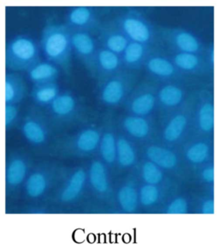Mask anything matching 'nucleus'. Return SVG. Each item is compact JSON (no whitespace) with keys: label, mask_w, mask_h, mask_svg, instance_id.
I'll use <instances>...</instances> for the list:
<instances>
[{"label":"nucleus","mask_w":219,"mask_h":249,"mask_svg":"<svg viewBox=\"0 0 219 249\" xmlns=\"http://www.w3.org/2000/svg\"><path fill=\"white\" fill-rule=\"evenodd\" d=\"M140 177L142 182L153 185H166L167 178L165 171L158 164L146 159H143L140 164Z\"/></svg>","instance_id":"obj_32"},{"label":"nucleus","mask_w":219,"mask_h":249,"mask_svg":"<svg viewBox=\"0 0 219 249\" xmlns=\"http://www.w3.org/2000/svg\"><path fill=\"white\" fill-rule=\"evenodd\" d=\"M208 63L212 66L214 64V49L212 47L208 51Z\"/></svg>","instance_id":"obj_39"},{"label":"nucleus","mask_w":219,"mask_h":249,"mask_svg":"<svg viewBox=\"0 0 219 249\" xmlns=\"http://www.w3.org/2000/svg\"><path fill=\"white\" fill-rule=\"evenodd\" d=\"M40 54L39 43L31 36H15L9 40L5 47V66L11 71L28 72L40 62Z\"/></svg>","instance_id":"obj_2"},{"label":"nucleus","mask_w":219,"mask_h":249,"mask_svg":"<svg viewBox=\"0 0 219 249\" xmlns=\"http://www.w3.org/2000/svg\"><path fill=\"white\" fill-rule=\"evenodd\" d=\"M98 42L100 47L121 56L130 43L114 21L103 23L98 30Z\"/></svg>","instance_id":"obj_20"},{"label":"nucleus","mask_w":219,"mask_h":249,"mask_svg":"<svg viewBox=\"0 0 219 249\" xmlns=\"http://www.w3.org/2000/svg\"><path fill=\"white\" fill-rule=\"evenodd\" d=\"M134 75L128 71H121L101 80L99 99L105 106L116 107L125 103L134 90Z\"/></svg>","instance_id":"obj_5"},{"label":"nucleus","mask_w":219,"mask_h":249,"mask_svg":"<svg viewBox=\"0 0 219 249\" xmlns=\"http://www.w3.org/2000/svg\"><path fill=\"white\" fill-rule=\"evenodd\" d=\"M170 57L179 71L183 73H199L201 71L204 65L201 57L199 54L175 52L172 55H170Z\"/></svg>","instance_id":"obj_33"},{"label":"nucleus","mask_w":219,"mask_h":249,"mask_svg":"<svg viewBox=\"0 0 219 249\" xmlns=\"http://www.w3.org/2000/svg\"><path fill=\"white\" fill-rule=\"evenodd\" d=\"M39 46L41 54L46 61L68 70L73 49L71 30L67 26L61 23H48L43 29Z\"/></svg>","instance_id":"obj_1"},{"label":"nucleus","mask_w":219,"mask_h":249,"mask_svg":"<svg viewBox=\"0 0 219 249\" xmlns=\"http://www.w3.org/2000/svg\"><path fill=\"white\" fill-rule=\"evenodd\" d=\"M117 135L110 120L106 122L101 128V138L99 142V152L100 159L108 166L116 164L117 161Z\"/></svg>","instance_id":"obj_25"},{"label":"nucleus","mask_w":219,"mask_h":249,"mask_svg":"<svg viewBox=\"0 0 219 249\" xmlns=\"http://www.w3.org/2000/svg\"><path fill=\"white\" fill-rule=\"evenodd\" d=\"M138 163V152L134 141L124 134L117 135L116 164L124 170L134 167Z\"/></svg>","instance_id":"obj_26"},{"label":"nucleus","mask_w":219,"mask_h":249,"mask_svg":"<svg viewBox=\"0 0 219 249\" xmlns=\"http://www.w3.org/2000/svg\"><path fill=\"white\" fill-rule=\"evenodd\" d=\"M30 157L21 151H15L6 159L5 164V189L10 195L23 187L30 171L32 170Z\"/></svg>","instance_id":"obj_9"},{"label":"nucleus","mask_w":219,"mask_h":249,"mask_svg":"<svg viewBox=\"0 0 219 249\" xmlns=\"http://www.w3.org/2000/svg\"><path fill=\"white\" fill-rule=\"evenodd\" d=\"M46 110L51 123L57 125L68 124L80 116L81 103L74 93L66 90L61 92Z\"/></svg>","instance_id":"obj_12"},{"label":"nucleus","mask_w":219,"mask_h":249,"mask_svg":"<svg viewBox=\"0 0 219 249\" xmlns=\"http://www.w3.org/2000/svg\"><path fill=\"white\" fill-rule=\"evenodd\" d=\"M199 213L204 215H212L215 213V202L211 197H205L200 201Z\"/></svg>","instance_id":"obj_38"},{"label":"nucleus","mask_w":219,"mask_h":249,"mask_svg":"<svg viewBox=\"0 0 219 249\" xmlns=\"http://www.w3.org/2000/svg\"><path fill=\"white\" fill-rule=\"evenodd\" d=\"M152 50V47L130 41L124 53L121 55L123 67L128 71H134L144 67L146 62L153 53Z\"/></svg>","instance_id":"obj_24"},{"label":"nucleus","mask_w":219,"mask_h":249,"mask_svg":"<svg viewBox=\"0 0 219 249\" xmlns=\"http://www.w3.org/2000/svg\"><path fill=\"white\" fill-rule=\"evenodd\" d=\"M143 156L158 164L164 171L174 172L180 166V158L173 149V146L164 143H146L143 148Z\"/></svg>","instance_id":"obj_17"},{"label":"nucleus","mask_w":219,"mask_h":249,"mask_svg":"<svg viewBox=\"0 0 219 249\" xmlns=\"http://www.w3.org/2000/svg\"><path fill=\"white\" fill-rule=\"evenodd\" d=\"M64 171L53 163H40L33 168L27 178L23 190L29 199L43 198L62 179Z\"/></svg>","instance_id":"obj_4"},{"label":"nucleus","mask_w":219,"mask_h":249,"mask_svg":"<svg viewBox=\"0 0 219 249\" xmlns=\"http://www.w3.org/2000/svg\"><path fill=\"white\" fill-rule=\"evenodd\" d=\"M19 120L18 105L5 104L4 106V126L6 130H10L18 124Z\"/></svg>","instance_id":"obj_36"},{"label":"nucleus","mask_w":219,"mask_h":249,"mask_svg":"<svg viewBox=\"0 0 219 249\" xmlns=\"http://www.w3.org/2000/svg\"><path fill=\"white\" fill-rule=\"evenodd\" d=\"M185 97V90L178 83H164L158 89L159 108L167 112L173 111L183 106Z\"/></svg>","instance_id":"obj_21"},{"label":"nucleus","mask_w":219,"mask_h":249,"mask_svg":"<svg viewBox=\"0 0 219 249\" xmlns=\"http://www.w3.org/2000/svg\"><path fill=\"white\" fill-rule=\"evenodd\" d=\"M61 93L57 82L33 86L31 98L37 107L46 108Z\"/></svg>","instance_id":"obj_31"},{"label":"nucleus","mask_w":219,"mask_h":249,"mask_svg":"<svg viewBox=\"0 0 219 249\" xmlns=\"http://www.w3.org/2000/svg\"><path fill=\"white\" fill-rule=\"evenodd\" d=\"M24 80L18 72H6L4 76V103L18 105L26 95Z\"/></svg>","instance_id":"obj_28"},{"label":"nucleus","mask_w":219,"mask_h":249,"mask_svg":"<svg viewBox=\"0 0 219 249\" xmlns=\"http://www.w3.org/2000/svg\"><path fill=\"white\" fill-rule=\"evenodd\" d=\"M214 106L208 96L202 95L196 108L195 123L199 132L204 135H209L214 128Z\"/></svg>","instance_id":"obj_27"},{"label":"nucleus","mask_w":219,"mask_h":249,"mask_svg":"<svg viewBox=\"0 0 219 249\" xmlns=\"http://www.w3.org/2000/svg\"><path fill=\"white\" fill-rule=\"evenodd\" d=\"M122 68L123 63L121 56L99 46L92 72L102 80L121 71Z\"/></svg>","instance_id":"obj_23"},{"label":"nucleus","mask_w":219,"mask_h":249,"mask_svg":"<svg viewBox=\"0 0 219 249\" xmlns=\"http://www.w3.org/2000/svg\"><path fill=\"white\" fill-rule=\"evenodd\" d=\"M191 124V115L186 107L168 112L164 118L160 129L162 143L174 146L185 138Z\"/></svg>","instance_id":"obj_7"},{"label":"nucleus","mask_w":219,"mask_h":249,"mask_svg":"<svg viewBox=\"0 0 219 249\" xmlns=\"http://www.w3.org/2000/svg\"><path fill=\"white\" fill-rule=\"evenodd\" d=\"M27 73L34 85L45 84L57 82L60 75V68L48 61H40Z\"/></svg>","instance_id":"obj_30"},{"label":"nucleus","mask_w":219,"mask_h":249,"mask_svg":"<svg viewBox=\"0 0 219 249\" xmlns=\"http://www.w3.org/2000/svg\"><path fill=\"white\" fill-rule=\"evenodd\" d=\"M38 107H33L25 115L21 124L24 139L33 146H43L48 142L51 135V121Z\"/></svg>","instance_id":"obj_8"},{"label":"nucleus","mask_w":219,"mask_h":249,"mask_svg":"<svg viewBox=\"0 0 219 249\" xmlns=\"http://www.w3.org/2000/svg\"><path fill=\"white\" fill-rule=\"evenodd\" d=\"M101 128L87 127L64 140L60 152L69 157H89L99 151Z\"/></svg>","instance_id":"obj_6"},{"label":"nucleus","mask_w":219,"mask_h":249,"mask_svg":"<svg viewBox=\"0 0 219 249\" xmlns=\"http://www.w3.org/2000/svg\"><path fill=\"white\" fill-rule=\"evenodd\" d=\"M71 45L73 53L92 72L99 44L92 33L71 30Z\"/></svg>","instance_id":"obj_15"},{"label":"nucleus","mask_w":219,"mask_h":249,"mask_svg":"<svg viewBox=\"0 0 219 249\" xmlns=\"http://www.w3.org/2000/svg\"><path fill=\"white\" fill-rule=\"evenodd\" d=\"M114 21L131 42L142 43L153 47L156 39L155 29L138 10H125Z\"/></svg>","instance_id":"obj_3"},{"label":"nucleus","mask_w":219,"mask_h":249,"mask_svg":"<svg viewBox=\"0 0 219 249\" xmlns=\"http://www.w3.org/2000/svg\"><path fill=\"white\" fill-rule=\"evenodd\" d=\"M199 175H200L201 180L205 184L212 185L214 183L215 170H214L213 164H209V163L204 164L199 172Z\"/></svg>","instance_id":"obj_37"},{"label":"nucleus","mask_w":219,"mask_h":249,"mask_svg":"<svg viewBox=\"0 0 219 249\" xmlns=\"http://www.w3.org/2000/svg\"><path fill=\"white\" fill-rule=\"evenodd\" d=\"M124 104L128 114L151 117L159 107L158 88L150 83H142L131 92Z\"/></svg>","instance_id":"obj_10"},{"label":"nucleus","mask_w":219,"mask_h":249,"mask_svg":"<svg viewBox=\"0 0 219 249\" xmlns=\"http://www.w3.org/2000/svg\"><path fill=\"white\" fill-rule=\"evenodd\" d=\"M144 67L151 77L164 83L174 82L182 73L170 57L155 53L151 54Z\"/></svg>","instance_id":"obj_19"},{"label":"nucleus","mask_w":219,"mask_h":249,"mask_svg":"<svg viewBox=\"0 0 219 249\" xmlns=\"http://www.w3.org/2000/svg\"><path fill=\"white\" fill-rule=\"evenodd\" d=\"M119 124L124 135H127L132 141L146 144L152 142L155 127L151 117L128 114L121 118Z\"/></svg>","instance_id":"obj_14"},{"label":"nucleus","mask_w":219,"mask_h":249,"mask_svg":"<svg viewBox=\"0 0 219 249\" xmlns=\"http://www.w3.org/2000/svg\"><path fill=\"white\" fill-rule=\"evenodd\" d=\"M159 39L177 53L200 54L202 51L201 40L187 29L169 28L159 30Z\"/></svg>","instance_id":"obj_13"},{"label":"nucleus","mask_w":219,"mask_h":249,"mask_svg":"<svg viewBox=\"0 0 219 249\" xmlns=\"http://www.w3.org/2000/svg\"><path fill=\"white\" fill-rule=\"evenodd\" d=\"M189 201L185 196H176L168 201L164 209V213L171 215L187 214L189 212Z\"/></svg>","instance_id":"obj_35"},{"label":"nucleus","mask_w":219,"mask_h":249,"mask_svg":"<svg viewBox=\"0 0 219 249\" xmlns=\"http://www.w3.org/2000/svg\"><path fill=\"white\" fill-rule=\"evenodd\" d=\"M88 179L90 189L97 197L106 199L113 195L108 165L101 159L90 163L88 167Z\"/></svg>","instance_id":"obj_18"},{"label":"nucleus","mask_w":219,"mask_h":249,"mask_svg":"<svg viewBox=\"0 0 219 249\" xmlns=\"http://www.w3.org/2000/svg\"><path fill=\"white\" fill-rule=\"evenodd\" d=\"M164 186L153 185L142 182L139 185V196L141 206L152 207L162 199L164 195Z\"/></svg>","instance_id":"obj_34"},{"label":"nucleus","mask_w":219,"mask_h":249,"mask_svg":"<svg viewBox=\"0 0 219 249\" xmlns=\"http://www.w3.org/2000/svg\"><path fill=\"white\" fill-rule=\"evenodd\" d=\"M116 200L119 208L125 213H134L137 212L141 203L139 185L134 178H128L121 183L116 192Z\"/></svg>","instance_id":"obj_22"},{"label":"nucleus","mask_w":219,"mask_h":249,"mask_svg":"<svg viewBox=\"0 0 219 249\" xmlns=\"http://www.w3.org/2000/svg\"><path fill=\"white\" fill-rule=\"evenodd\" d=\"M212 154L211 146L206 141L195 140L184 146L185 160L192 165H204L207 164Z\"/></svg>","instance_id":"obj_29"},{"label":"nucleus","mask_w":219,"mask_h":249,"mask_svg":"<svg viewBox=\"0 0 219 249\" xmlns=\"http://www.w3.org/2000/svg\"><path fill=\"white\" fill-rule=\"evenodd\" d=\"M87 185H89L88 169L79 166L64 171L60 186L57 190L56 199L62 204L75 202L81 198Z\"/></svg>","instance_id":"obj_11"},{"label":"nucleus","mask_w":219,"mask_h":249,"mask_svg":"<svg viewBox=\"0 0 219 249\" xmlns=\"http://www.w3.org/2000/svg\"><path fill=\"white\" fill-rule=\"evenodd\" d=\"M65 25L71 30L92 33L99 30L101 22L95 10L89 6H74L65 14Z\"/></svg>","instance_id":"obj_16"}]
</instances>
